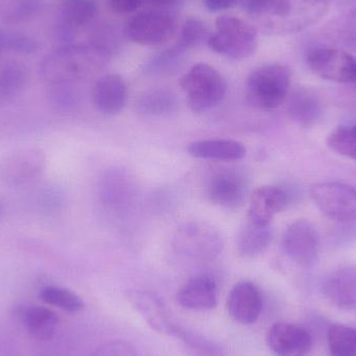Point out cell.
Listing matches in <instances>:
<instances>
[{"label": "cell", "mask_w": 356, "mask_h": 356, "mask_svg": "<svg viewBox=\"0 0 356 356\" xmlns=\"http://www.w3.org/2000/svg\"><path fill=\"white\" fill-rule=\"evenodd\" d=\"M184 51L186 50L175 46L170 49L159 52L144 64V75L150 77L173 76L184 66Z\"/></svg>", "instance_id": "24"}, {"label": "cell", "mask_w": 356, "mask_h": 356, "mask_svg": "<svg viewBox=\"0 0 356 356\" xmlns=\"http://www.w3.org/2000/svg\"><path fill=\"white\" fill-rule=\"evenodd\" d=\"M327 146L339 156L356 161V124L342 125L327 138Z\"/></svg>", "instance_id": "30"}, {"label": "cell", "mask_w": 356, "mask_h": 356, "mask_svg": "<svg viewBox=\"0 0 356 356\" xmlns=\"http://www.w3.org/2000/svg\"><path fill=\"white\" fill-rule=\"evenodd\" d=\"M2 2H3V0H0V8H1Z\"/></svg>", "instance_id": "45"}, {"label": "cell", "mask_w": 356, "mask_h": 356, "mask_svg": "<svg viewBox=\"0 0 356 356\" xmlns=\"http://www.w3.org/2000/svg\"><path fill=\"white\" fill-rule=\"evenodd\" d=\"M43 0H3L0 20L6 24H19L35 17L41 10Z\"/></svg>", "instance_id": "28"}, {"label": "cell", "mask_w": 356, "mask_h": 356, "mask_svg": "<svg viewBox=\"0 0 356 356\" xmlns=\"http://www.w3.org/2000/svg\"><path fill=\"white\" fill-rule=\"evenodd\" d=\"M311 197L323 215L340 223L356 221V188L341 182H320L311 188Z\"/></svg>", "instance_id": "7"}, {"label": "cell", "mask_w": 356, "mask_h": 356, "mask_svg": "<svg viewBox=\"0 0 356 356\" xmlns=\"http://www.w3.org/2000/svg\"><path fill=\"white\" fill-rule=\"evenodd\" d=\"M288 191L276 186H264L252 193L249 201L248 221L261 226H270L277 213L290 204Z\"/></svg>", "instance_id": "14"}, {"label": "cell", "mask_w": 356, "mask_h": 356, "mask_svg": "<svg viewBox=\"0 0 356 356\" xmlns=\"http://www.w3.org/2000/svg\"><path fill=\"white\" fill-rule=\"evenodd\" d=\"M184 343L193 356H222V350L217 344L207 340L199 334H193L179 327L177 336Z\"/></svg>", "instance_id": "32"}, {"label": "cell", "mask_w": 356, "mask_h": 356, "mask_svg": "<svg viewBox=\"0 0 356 356\" xmlns=\"http://www.w3.org/2000/svg\"><path fill=\"white\" fill-rule=\"evenodd\" d=\"M248 193V179L241 170L224 168L216 171L207 184L209 200L225 209L241 207Z\"/></svg>", "instance_id": "11"}, {"label": "cell", "mask_w": 356, "mask_h": 356, "mask_svg": "<svg viewBox=\"0 0 356 356\" xmlns=\"http://www.w3.org/2000/svg\"><path fill=\"white\" fill-rule=\"evenodd\" d=\"M328 346L334 356H356V330L344 324H332L327 332Z\"/></svg>", "instance_id": "29"}, {"label": "cell", "mask_w": 356, "mask_h": 356, "mask_svg": "<svg viewBox=\"0 0 356 356\" xmlns=\"http://www.w3.org/2000/svg\"><path fill=\"white\" fill-rule=\"evenodd\" d=\"M330 35L345 47L356 51V6L332 24Z\"/></svg>", "instance_id": "33"}, {"label": "cell", "mask_w": 356, "mask_h": 356, "mask_svg": "<svg viewBox=\"0 0 356 356\" xmlns=\"http://www.w3.org/2000/svg\"><path fill=\"white\" fill-rule=\"evenodd\" d=\"M50 104L58 111L73 110L79 104V95L72 88V83L50 85L48 92Z\"/></svg>", "instance_id": "35"}, {"label": "cell", "mask_w": 356, "mask_h": 356, "mask_svg": "<svg viewBox=\"0 0 356 356\" xmlns=\"http://www.w3.org/2000/svg\"><path fill=\"white\" fill-rule=\"evenodd\" d=\"M207 43L216 54L240 60L257 51L259 38L257 29L242 18L221 16L216 20V33Z\"/></svg>", "instance_id": "3"}, {"label": "cell", "mask_w": 356, "mask_h": 356, "mask_svg": "<svg viewBox=\"0 0 356 356\" xmlns=\"http://www.w3.org/2000/svg\"><path fill=\"white\" fill-rule=\"evenodd\" d=\"M131 301L146 323L159 334L177 336L178 328L168 307L160 296L149 291H139L131 295Z\"/></svg>", "instance_id": "15"}, {"label": "cell", "mask_w": 356, "mask_h": 356, "mask_svg": "<svg viewBox=\"0 0 356 356\" xmlns=\"http://www.w3.org/2000/svg\"><path fill=\"white\" fill-rule=\"evenodd\" d=\"M35 195V205L41 213H56L64 202L62 192L54 186H46Z\"/></svg>", "instance_id": "37"}, {"label": "cell", "mask_w": 356, "mask_h": 356, "mask_svg": "<svg viewBox=\"0 0 356 356\" xmlns=\"http://www.w3.org/2000/svg\"><path fill=\"white\" fill-rule=\"evenodd\" d=\"M282 248L289 259L303 267L314 265L319 257L320 236L307 220H296L284 230Z\"/></svg>", "instance_id": "10"}, {"label": "cell", "mask_w": 356, "mask_h": 356, "mask_svg": "<svg viewBox=\"0 0 356 356\" xmlns=\"http://www.w3.org/2000/svg\"></svg>", "instance_id": "46"}, {"label": "cell", "mask_w": 356, "mask_h": 356, "mask_svg": "<svg viewBox=\"0 0 356 356\" xmlns=\"http://www.w3.org/2000/svg\"><path fill=\"white\" fill-rule=\"evenodd\" d=\"M272 238L273 232L270 226L257 225L247 221L236 238L238 253L248 259L259 257L269 248Z\"/></svg>", "instance_id": "23"}, {"label": "cell", "mask_w": 356, "mask_h": 356, "mask_svg": "<svg viewBox=\"0 0 356 356\" xmlns=\"http://www.w3.org/2000/svg\"><path fill=\"white\" fill-rule=\"evenodd\" d=\"M241 8L252 16L270 15L275 17H286L291 13L289 0H238Z\"/></svg>", "instance_id": "31"}, {"label": "cell", "mask_w": 356, "mask_h": 356, "mask_svg": "<svg viewBox=\"0 0 356 356\" xmlns=\"http://www.w3.org/2000/svg\"><path fill=\"white\" fill-rule=\"evenodd\" d=\"M221 234L205 222L192 221L177 228L172 247L178 254L199 261L217 259L223 250Z\"/></svg>", "instance_id": "5"}, {"label": "cell", "mask_w": 356, "mask_h": 356, "mask_svg": "<svg viewBox=\"0 0 356 356\" xmlns=\"http://www.w3.org/2000/svg\"><path fill=\"white\" fill-rule=\"evenodd\" d=\"M129 89L124 79L118 74H106L94 83L92 100L102 114L115 115L124 108Z\"/></svg>", "instance_id": "16"}, {"label": "cell", "mask_w": 356, "mask_h": 356, "mask_svg": "<svg viewBox=\"0 0 356 356\" xmlns=\"http://www.w3.org/2000/svg\"><path fill=\"white\" fill-rule=\"evenodd\" d=\"M47 158L41 148L15 150L0 160V184L8 188L29 186L45 172Z\"/></svg>", "instance_id": "6"}, {"label": "cell", "mask_w": 356, "mask_h": 356, "mask_svg": "<svg viewBox=\"0 0 356 356\" xmlns=\"http://www.w3.org/2000/svg\"><path fill=\"white\" fill-rule=\"evenodd\" d=\"M177 108V95L167 88L146 90L136 100L138 112L147 117L167 116L175 112Z\"/></svg>", "instance_id": "22"}, {"label": "cell", "mask_w": 356, "mask_h": 356, "mask_svg": "<svg viewBox=\"0 0 356 356\" xmlns=\"http://www.w3.org/2000/svg\"><path fill=\"white\" fill-rule=\"evenodd\" d=\"M289 116L302 127L315 125L322 117V106L319 99L305 89L295 90L286 98Z\"/></svg>", "instance_id": "21"}, {"label": "cell", "mask_w": 356, "mask_h": 356, "mask_svg": "<svg viewBox=\"0 0 356 356\" xmlns=\"http://www.w3.org/2000/svg\"><path fill=\"white\" fill-rule=\"evenodd\" d=\"M4 213V205L3 203H2V201L0 200V219H1L2 216H3Z\"/></svg>", "instance_id": "44"}, {"label": "cell", "mask_w": 356, "mask_h": 356, "mask_svg": "<svg viewBox=\"0 0 356 356\" xmlns=\"http://www.w3.org/2000/svg\"><path fill=\"white\" fill-rule=\"evenodd\" d=\"M144 0H110V6L118 14H131L137 10Z\"/></svg>", "instance_id": "40"}, {"label": "cell", "mask_w": 356, "mask_h": 356, "mask_svg": "<svg viewBox=\"0 0 356 356\" xmlns=\"http://www.w3.org/2000/svg\"><path fill=\"white\" fill-rule=\"evenodd\" d=\"M3 51H6V48H4L3 29H0V56H1Z\"/></svg>", "instance_id": "43"}, {"label": "cell", "mask_w": 356, "mask_h": 356, "mask_svg": "<svg viewBox=\"0 0 356 356\" xmlns=\"http://www.w3.org/2000/svg\"><path fill=\"white\" fill-rule=\"evenodd\" d=\"M27 81V69L19 60H8L0 66V104L10 102L22 92Z\"/></svg>", "instance_id": "25"}, {"label": "cell", "mask_w": 356, "mask_h": 356, "mask_svg": "<svg viewBox=\"0 0 356 356\" xmlns=\"http://www.w3.org/2000/svg\"><path fill=\"white\" fill-rule=\"evenodd\" d=\"M91 356H138L135 348L124 341H111L98 347Z\"/></svg>", "instance_id": "38"}, {"label": "cell", "mask_w": 356, "mask_h": 356, "mask_svg": "<svg viewBox=\"0 0 356 356\" xmlns=\"http://www.w3.org/2000/svg\"><path fill=\"white\" fill-rule=\"evenodd\" d=\"M328 301L344 309H356V266H345L332 272L322 284Z\"/></svg>", "instance_id": "18"}, {"label": "cell", "mask_w": 356, "mask_h": 356, "mask_svg": "<svg viewBox=\"0 0 356 356\" xmlns=\"http://www.w3.org/2000/svg\"><path fill=\"white\" fill-rule=\"evenodd\" d=\"M266 342L276 356H307L313 348L314 340L307 328L280 322L269 328Z\"/></svg>", "instance_id": "12"}, {"label": "cell", "mask_w": 356, "mask_h": 356, "mask_svg": "<svg viewBox=\"0 0 356 356\" xmlns=\"http://www.w3.org/2000/svg\"><path fill=\"white\" fill-rule=\"evenodd\" d=\"M207 29L202 21L196 18H188L184 21L178 35L177 47L186 50L196 47L207 38Z\"/></svg>", "instance_id": "34"}, {"label": "cell", "mask_w": 356, "mask_h": 356, "mask_svg": "<svg viewBox=\"0 0 356 356\" xmlns=\"http://www.w3.org/2000/svg\"><path fill=\"white\" fill-rule=\"evenodd\" d=\"M263 307L261 290L248 280L238 282L230 291L226 302L230 318L242 325L254 324L261 316Z\"/></svg>", "instance_id": "13"}, {"label": "cell", "mask_w": 356, "mask_h": 356, "mask_svg": "<svg viewBox=\"0 0 356 356\" xmlns=\"http://www.w3.org/2000/svg\"><path fill=\"white\" fill-rule=\"evenodd\" d=\"M177 302L191 311H209L218 303L217 282L209 275L191 278L177 293Z\"/></svg>", "instance_id": "17"}, {"label": "cell", "mask_w": 356, "mask_h": 356, "mask_svg": "<svg viewBox=\"0 0 356 356\" xmlns=\"http://www.w3.org/2000/svg\"><path fill=\"white\" fill-rule=\"evenodd\" d=\"M188 152L201 160L234 162L242 160L246 156L247 149L244 144L236 140L209 139L191 143Z\"/></svg>", "instance_id": "20"}, {"label": "cell", "mask_w": 356, "mask_h": 356, "mask_svg": "<svg viewBox=\"0 0 356 356\" xmlns=\"http://www.w3.org/2000/svg\"><path fill=\"white\" fill-rule=\"evenodd\" d=\"M54 38L60 46L70 45L75 38V29L60 21L54 29Z\"/></svg>", "instance_id": "39"}, {"label": "cell", "mask_w": 356, "mask_h": 356, "mask_svg": "<svg viewBox=\"0 0 356 356\" xmlns=\"http://www.w3.org/2000/svg\"><path fill=\"white\" fill-rule=\"evenodd\" d=\"M4 48L6 51L21 54H35L39 50V44L29 35L16 31H4Z\"/></svg>", "instance_id": "36"}, {"label": "cell", "mask_w": 356, "mask_h": 356, "mask_svg": "<svg viewBox=\"0 0 356 356\" xmlns=\"http://www.w3.org/2000/svg\"><path fill=\"white\" fill-rule=\"evenodd\" d=\"M150 3L154 4V6L158 8H170V6H175L177 0H149Z\"/></svg>", "instance_id": "42"}, {"label": "cell", "mask_w": 356, "mask_h": 356, "mask_svg": "<svg viewBox=\"0 0 356 356\" xmlns=\"http://www.w3.org/2000/svg\"><path fill=\"white\" fill-rule=\"evenodd\" d=\"M40 299L46 305L68 313H79L85 309L83 299L69 289L60 286H46L40 291Z\"/></svg>", "instance_id": "27"}, {"label": "cell", "mask_w": 356, "mask_h": 356, "mask_svg": "<svg viewBox=\"0 0 356 356\" xmlns=\"http://www.w3.org/2000/svg\"><path fill=\"white\" fill-rule=\"evenodd\" d=\"M312 72L325 81L340 83H356V58L338 48L316 47L307 54Z\"/></svg>", "instance_id": "8"}, {"label": "cell", "mask_w": 356, "mask_h": 356, "mask_svg": "<svg viewBox=\"0 0 356 356\" xmlns=\"http://www.w3.org/2000/svg\"><path fill=\"white\" fill-rule=\"evenodd\" d=\"M17 317L35 340L49 341L58 332L60 319L51 309L40 305H23L17 309Z\"/></svg>", "instance_id": "19"}, {"label": "cell", "mask_w": 356, "mask_h": 356, "mask_svg": "<svg viewBox=\"0 0 356 356\" xmlns=\"http://www.w3.org/2000/svg\"><path fill=\"white\" fill-rule=\"evenodd\" d=\"M188 106L195 113L207 112L224 99L227 83L221 73L211 65L196 64L180 81Z\"/></svg>", "instance_id": "4"}, {"label": "cell", "mask_w": 356, "mask_h": 356, "mask_svg": "<svg viewBox=\"0 0 356 356\" xmlns=\"http://www.w3.org/2000/svg\"><path fill=\"white\" fill-rule=\"evenodd\" d=\"M97 14L95 0H62L60 21L73 29L86 26L93 21Z\"/></svg>", "instance_id": "26"}, {"label": "cell", "mask_w": 356, "mask_h": 356, "mask_svg": "<svg viewBox=\"0 0 356 356\" xmlns=\"http://www.w3.org/2000/svg\"><path fill=\"white\" fill-rule=\"evenodd\" d=\"M290 69L269 64L255 69L246 83L247 100L261 110H274L286 102L291 87Z\"/></svg>", "instance_id": "2"}, {"label": "cell", "mask_w": 356, "mask_h": 356, "mask_svg": "<svg viewBox=\"0 0 356 356\" xmlns=\"http://www.w3.org/2000/svg\"><path fill=\"white\" fill-rule=\"evenodd\" d=\"M177 24L173 17L165 10H149L139 13L127 23V38L143 46H159L175 35Z\"/></svg>", "instance_id": "9"}, {"label": "cell", "mask_w": 356, "mask_h": 356, "mask_svg": "<svg viewBox=\"0 0 356 356\" xmlns=\"http://www.w3.org/2000/svg\"><path fill=\"white\" fill-rule=\"evenodd\" d=\"M104 58L91 46H58L42 60L40 74L50 85L73 83L89 76Z\"/></svg>", "instance_id": "1"}, {"label": "cell", "mask_w": 356, "mask_h": 356, "mask_svg": "<svg viewBox=\"0 0 356 356\" xmlns=\"http://www.w3.org/2000/svg\"><path fill=\"white\" fill-rule=\"evenodd\" d=\"M238 0H205L204 4L209 12L218 13L232 8Z\"/></svg>", "instance_id": "41"}]
</instances>
